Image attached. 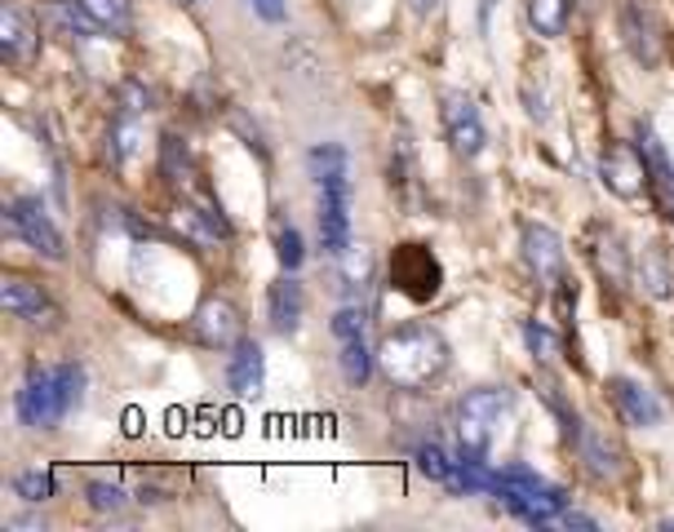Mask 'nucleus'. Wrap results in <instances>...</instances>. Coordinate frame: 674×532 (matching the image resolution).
<instances>
[{
  "mask_svg": "<svg viewBox=\"0 0 674 532\" xmlns=\"http://www.w3.org/2000/svg\"><path fill=\"white\" fill-rule=\"evenodd\" d=\"M364 324H368V315H364L359 307H341V311L334 315V338H337V342L364 338Z\"/></svg>",
  "mask_w": 674,
  "mask_h": 532,
  "instance_id": "nucleus-27",
  "label": "nucleus"
},
{
  "mask_svg": "<svg viewBox=\"0 0 674 532\" xmlns=\"http://www.w3.org/2000/svg\"><path fill=\"white\" fill-rule=\"evenodd\" d=\"M337 364H341V378H346L350 387H364V382L373 378V364H377V355L364 347V338H350V342H341V355H337Z\"/></svg>",
  "mask_w": 674,
  "mask_h": 532,
  "instance_id": "nucleus-20",
  "label": "nucleus"
},
{
  "mask_svg": "<svg viewBox=\"0 0 674 532\" xmlns=\"http://www.w3.org/2000/svg\"><path fill=\"white\" fill-rule=\"evenodd\" d=\"M622 31H626V44H631V53L640 58V62H657L662 58V44H657V27H653V18L648 13H640V9H631L626 18H622Z\"/></svg>",
  "mask_w": 674,
  "mask_h": 532,
  "instance_id": "nucleus-16",
  "label": "nucleus"
},
{
  "mask_svg": "<svg viewBox=\"0 0 674 532\" xmlns=\"http://www.w3.org/2000/svg\"><path fill=\"white\" fill-rule=\"evenodd\" d=\"M227 382H231V391L240 395V400H258L262 395V382H267V355H262V347L258 342H236V355H231V364H227Z\"/></svg>",
  "mask_w": 674,
  "mask_h": 532,
  "instance_id": "nucleus-10",
  "label": "nucleus"
},
{
  "mask_svg": "<svg viewBox=\"0 0 674 532\" xmlns=\"http://www.w3.org/2000/svg\"><path fill=\"white\" fill-rule=\"evenodd\" d=\"M524 258L528 267L537 271V280H559L564 275V240L551 231V227H524Z\"/></svg>",
  "mask_w": 674,
  "mask_h": 532,
  "instance_id": "nucleus-12",
  "label": "nucleus"
},
{
  "mask_svg": "<svg viewBox=\"0 0 674 532\" xmlns=\"http://www.w3.org/2000/svg\"><path fill=\"white\" fill-rule=\"evenodd\" d=\"M9 227H13V231H18L36 253H44V258L62 262V235H58V227L49 222V213H44V204H40V200H31V195L13 200V209H9Z\"/></svg>",
  "mask_w": 674,
  "mask_h": 532,
  "instance_id": "nucleus-9",
  "label": "nucleus"
},
{
  "mask_svg": "<svg viewBox=\"0 0 674 532\" xmlns=\"http://www.w3.org/2000/svg\"><path fill=\"white\" fill-rule=\"evenodd\" d=\"M276 258H280L289 271H298V267H303V235H298L294 227H285V231L276 235Z\"/></svg>",
  "mask_w": 674,
  "mask_h": 532,
  "instance_id": "nucleus-28",
  "label": "nucleus"
},
{
  "mask_svg": "<svg viewBox=\"0 0 674 532\" xmlns=\"http://www.w3.org/2000/svg\"><path fill=\"white\" fill-rule=\"evenodd\" d=\"M9 529H44V520H36V515H13V520H9Z\"/></svg>",
  "mask_w": 674,
  "mask_h": 532,
  "instance_id": "nucleus-32",
  "label": "nucleus"
},
{
  "mask_svg": "<svg viewBox=\"0 0 674 532\" xmlns=\"http://www.w3.org/2000/svg\"><path fill=\"white\" fill-rule=\"evenodd\" d=\"M80 387H85V373L76 364H58V369H31V378L22 382L18 391V422L22 426H58L76 400H80Z\"/></svg>",
  "mask_w": 674,
  "mask_h": 532,
  "instance_id": "nucleus-2",
  "label": "nucleus"
},
{
  "mask_svg": "<svg viewBox=\"0 0 674 532\" xmlns=\"http://www.w3.org/2000/svg\"><path fill=\"white\" fill-rule=\"evenodd\" d=\"M191 329L214 351H236V342H245V320L227 298H205L191 315Z\"/></svg>",
  "mask_w": 674,
  "mask_h": 532,
  "instance_id": "nucleus-7",
  "label": "nucleus"
},
{
  "mask_svg": "<svg viewBox=\"0 0 674 532\" xmlns=\"http://www.w3.org/2000/svg\"><path fill=\"white\" fill-rule=\"evenodd\" d=\"M524 342H528V351H533L537 360H559V351H564L559 338H555L546 324H537V320L524 324Z\"/></svg>",
  "mask_w": 674,
  "mask_h": 532,
  "instance_id": "nucleus-24",
  "label": "nucleus"
},
{
  "mask_svg": "<svg viewBox=\"0 0 674 532\" xmlns=\"http://www.w3.org/2000/svg\"><path fill=\"white\" fill-rule=\"evenodd\" d=\"M0 49H4V58H18V62H27L31 49H36V27H31V18H27L22 9H13V4L0 13Z\"/></svg>",
  "mask_w": 674,
  "mask_h": 532,
  "instance_id": "nucleus-14",
  "label": "nucleus"
},
{
  "mask_svg": "<svg viewBox=\"0 0 674 532\" xmlns=\"http://www.w3.org/2000/svg\"><path fill=\"white\" fill-rule=\"evenodd\" d=\"M307 169H311V178H316L320 187H325V182H337V178H350V160H346V151H341L337 142H320V147H311Z\"/></svg>",
  "mask_w": 674,
  "mask_h": 532,
  "instance_id": "nucleus-19",
  "label": "nucleus"
},
{
  "mask_svg": "<svg viewBox=\"0 0 674 532\" xmlns=\"http://www.w3.org/2000/svg\"><path fill=\"white\" fill-rule=\"evenodd\" d=\"M337 262H341V280H346V284H364V280H368V271H373V258H368V249H364V244H350Z\"/></svg>",
  "mask_w": 674,
  "mask_h": 532,
  "instance_id": "nucleus-25",
  "label": "nucleus"
},
{
  "mask_svg": "<svg viewBox=\"0 0 674 532\" xmlns=\"http://www.w3.org/2000/svg\"><path fill=\"white\" fill-rule=\"evenodd\" d=\"M577 440H582V458H586L591 475H599V480H613V475H622L617 449H613V444H608L599 431H577Z\"/></svg>",
  "mask_w": 674,
  "mask_h": 532,
  "instance_id": "nucleus-18",
  "label": "nucleus"
},
{
  "mask_svg": "<svg viewBox=\"0 0 674 532\" xmlns=\"http://www.w3.org/2000/svg\"><path fill=\"white\" fill-rule=\"evenodd\" d=\"M599 178H604V187H608L613 195H622V200H640V195L653 187L648 155H640L631 142H617V147H608V151H604V160H599Z\"/></svg>",
  "mask_w": 674,
  "mask_h": 532,
  "instance_id": "nucleus-6",
  "label": "nucleus"
},
{
  "mask_svg": "<svg viewBox=\"0 0 674 532\" xmlns=\"http://www.w3.org/2000/svg\"><path fill=\"white\" fill-rule=\"evenodd\" d=\"M559 524H564V529H599L591 515H577V511H564V515H559Z\"/></svg>",
  "mask_w": 674,
  "mask_h": 532,
  "instance_id": "nucleus-30",
  "label": "nucleus"
},
{
  "mask_svg": "<svg viewBox=\"0 0 674 532\" xmlns=\"http://www.w3.org/2000/svg\"><path fill=\"white\" fill-rule=\"evenodd\" d=\"M439 120H444V133H448L453 155L475 160V155L484 151L488 133H484V120H479V107L470 102V93L444 89V93H439Z\"/></svg>",
  "mask_w": 674,
  "mask_h": 532,
  "instance_id": "nucleus-5",
  "label": "nucleus"
},
{
  "mask_svg": "<svg viewBox=\"0 0 674 532\" xmlns=\"http://www.w3.org/2000/svg\"><path fill=\"white\" fill-rule=\"evenodd\" d=\"M111 138H116V160H129V155L138 151V120H133V111H125V116L116 120Z\"/></svg>",
  "mask_w": 674,
  "mask_h": 532,
  "instance_id": "nucleus-26",
  "label": "nucleus"
},
{
  "mask_svg": "<svg viewBox=\"0 0 674 532\" xmlns=\"http://www.w3.org/2000/svg\"><path fill=\"white\" fill-rule=\"evenodd\" d=\"M0 302L4 311H13L18 320H40L49 311V298L40 293V284H27V280H4L0 284Z\"/></svg>",
  "mask_w": 674,
  "mask_h": 532,
  "instance_id": "nucleus-15",
  "label": "nucleus"
},
{
  "mask_svg": "<svg viewBox=\"0 0 674 532\" xmlns=\"http://www.w3.org/2000/svg\"><path fill=\"white\" fill-rule=\"evenodd\" d=\"M506 409H511V391H475V395H466V404L457 413V435H462V449L470 458H484V449L493 444Z\"/></svg>",
  "mask_w": 674,
  "mask_h": 532,
  "instance_id": "nucleus-4",
  "label": "nucleus"
},
{
  "mask_svg": "<svg viewBox=\"0 0 674 532\" xmlns=\"http://www.w3.org/2000/svg\"><path fill=\"white\" fill-rule=\"evenodd\" d=\"M635 271H640V289H644L648 298H671L674 293L671 262H666L662 249H644L640 262H635Z\"/></svg>",
  "mask_w": 674,
  "mask_h": 532,
  "instance_id": "nucleus-17",
  "label": "nucleus"
},
{
  "mask_svg": "<svg viewBox=\"0 0 674 532\" xmlns=\"http://www.w3.org/2000/svg\"><path fill=\"white\" fill-rule=\"evenodd\" d=\"M377 369L386 373L390 387L417 391L426 382H435L448 369V347L430 324H404L395 333L381 338L377 347Z\"/></svg>",
  "mask_w": 674,
  "mask_h": 532,
  "instance_id": "nucleus-1",
  "label": "nucleus"
},
{
  "mask_svg": "<svg viewBox=\"0 0 674 532\" xmlns=\"http://www.w3.org/2000/svg\"><path fill=\"white\" fill-rule=\"evenodd\" d=\"M320 240L334 258L350 249V178L320 187Z\"/></svg>",
  "mask_w": 674,
  "mask_h": 532,
  "instance_id": "nucleus-8",
  "label": "nucleus"
},
{
  "mask_svg": "<svg viewBox=\"0 0 674 532\" xmlns=\"http://www.w3.org/2000/svg\"><path fill=\"white\" fill-rule=\"evenodd\" d=\"M408 4H413V9H417V13H430V9H435V4H439V0H408Z\"/></svg>",
  "mask_w": 674,
  "mask_h": 532,
  "instance_id": "nucleus-33",
  "label": "nucleus"
},
{
  "mask_svg": "<svg viewBox=\"0 0 674 532\" xmlns=\"http://www.w3.org/2000/svg\"><path fill=\"white\" fill-rule=\"evenodd\" d=\"M613 404L622 409V418H626L631 426H657V422L666 418L662 400H657L644 382H635V378H613Z\"/></svg>",
  "mask_w": 674,
  "mask_h": 532,
  "instance_id": "nucleus-11",
  "label": "nucleus"
},
{
  "mask_svg": "<svg viewBox=\"0 0 674 532\" xmlns=\"http://www.w3.org/2000/svg\"><path fill=\"white\" fill-rule=\"evenodd\" d=\"M528 22L537 27V36H564L568 27V0H528Z\"/></svg>",
  "mask_w": 674,
  "mask_h": 532,
  "instance_id": "nucleus-21",
  "label": "nucleus"
},
{
  "mask_svg": "<svg viewBox=\"0 0 674 532\" xmlns=\"http://www.w3.org/2000/svg\"><path fill=\"white\" fill-rule=\"evenodd\" d=\"M497 498L506 511H515L524 524H537V529L564 515V493L528 466H506L497 475Z\"/></svg>",
  "mask_w": 674,
  "mask_h": 532,
  "instance_id": "nucleus-3",
  "label": "nucleus"
},
{
  "mask_svg": "<svg viewBox=\"0 0 674 532\" xmlns=\"http://www.w3.org/2000/svg\"><path fill=\"white\" fill-rule=\"evenodd\" d=\"M254 4H258V0H254Z\"/></svg>",
  "mask_w": 674,
  "mask_h": 532,
  "instance_id": "nucleus-34",
  "label": "nucleus"
},
{
  "mask_svg": "<svg viewBox=\"0 0 674 532\" xmlns=\"http://www.w3.org/2000/svg\"><path fill=\"white\" fill-rule=\"evenodd\" d=\"M80 4L89 9V18H93L102 31H111V36L129 31V0H80Z\"/></svg>",
  "mask_w": 674,
  "mask_h": 532,
  "instance_id": "nucleus-22",
  "label": "nucleus"
},
{
  "mask_svg": "<svg viewBox=\"0 0 674 532\" xmlns=\"http://www.w3.org/2000/svg\"><path fill=\"white\" fill-rule=\"evenodd\" d=\"M258 13H262L267 22H280V18H285V4H280V0H258Z\"/></svg>",
  "mask_w": 674,
  "mask_h": 532,
  "instance_id": "nucleus-31",
  "label": "nucleus"
},
{
  "mask_svg": "<svg viewBox=\"0 0 674 532\" xmlns=\"http://www.w3.org/2000/svg\"><path fill=\"white\" fill-rule=\"evenodd\" d=\"M13 493L22 502H44V498H53V475L49 471H22V475H13Z\"/></svg>",
  "mask_w": 674,
  "mask_h": 532,
  "instance_id": "nucleus-23",
  "label": "nucleus"
},
{
  "mask_svg": "<svg viewBox=\"0 0 674 532\" xmlns=\"http://www.w3.org/2000/svg\"><path fill=\"white\" fill-rule=\"evenodd\" d=\"M89 506H93V511H120V506H125V493H120L116 484L93 480V484H89Z\"/></svg>",
  "mask_w": 674,
  "mask_h": 532,
  "instance_id": "nucleus-29",
  "label": "nucleus"
},
{
  "mask_svg": "<svg viewBox=\"0 0 674 532\" xmlns=\"http://www.w3.org/2000/svg\"><path fill=\"white\" fill-rule=\"evenodd\" d=\"M267 311H271V324L276 333H298L303 324V311H307V298H303V284L298 280H276L271 293H267Z\"/></svg>",
  "mask_w": 674,
  "mask_h": 532,
  "instance_id": "nucleus-13",
  "label": "nucleus"
}]
</instances>
